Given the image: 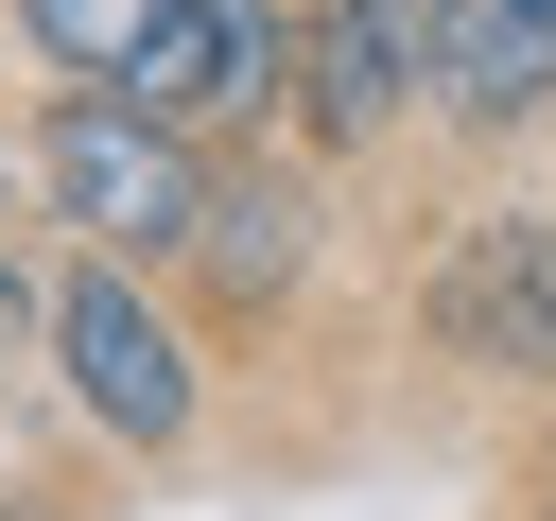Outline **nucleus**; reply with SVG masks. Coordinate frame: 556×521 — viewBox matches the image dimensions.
<instances>
[{
  "label": "nucleus",
  "mask_w": 556,
  "mask_h": 521,
  "mask_svg": "<svg viewBox=\"0 0 556 521\" xmlns=\"http://www.w3.org/2000/svg\"><path fill=\"white\" fill-rule=\"evenodd\" d=\"M17 174H35V208H52V243H87V260H191V226H208V174H226V139H191V122H156L139 87H35V122H17Z\"/></svg>",
  "instance_id": "1"
},
{
  "label": "nucleus",
  "mask_w": 556,
  "mask_h": 521,
  "mask_svg": "<svg viewBox=\"0 0 556 521\" xmlns=\"http://www.w3.org/2000/svg\"><path fill=\"white\" fill-rule=\"evenodd\" d=\"M35 347H52V382H70V417L104 434V452H139V469H174L191 434H208V330L156 295V260H52V295H35Z\"/></svg>",
  "instance_id": "2"
},
{
  "label": "nucleus",
  "mask_w": 556,
  "mask_h": 521,
  "mask_svg": "<svg viewBox=\"0 0 556 521\" xmlns=\"http://www.w3.org/2000/svg\"><path fill=\"white\" fill-rule=\"evenodd\" d=\"M434 69H452V0H295V156H382L417 104H434Z\"/></svg>",
  "instance_id": "3"
},
{
  "label": "nucleus",
  "mask_w": 556,
  "mask_h": 521,
  "mask_svg": "<svg viewBox=\"0 0 556 521\" xmlns=\"http://www.w3.org/2000/svg\"><path fill=\"white\" fill-rule=\"evenodd\" d=\"M313 243H330V156H278V139H226V174H208V226H191V313L208 330H278L295 313V278H313Z\"/></svg>",
  "instance_id": "4"
},
{
  "label": "nucleus",
  "mask_w": 556,
  "mask_h": 521,
  "mask_svg": "<svg viewBox=\"0 0 556 521\" xmlns=\"http://www.w3.org/2000/svg\"><path fill=\"white\" fill-rule=\"evenodd\" d=\"M417 330L469 382H556V208H469L417 260Z\"/></svg>",
  "instance_id": "5"
},
{
  "label": "nucleus",
  "mask_w": 556,
  "mask_h": 521,
  "mask_svg": "<svg viewBox=\"0 0 556 521\" xmlns=\"http://www.w3.org/2000/svg\"><path fill=\"white\" fill-rule=\"evenodd\" d=\"M122 87L191 139H278L295 122V0H174Z\"/></svg>",
  "instance_id": "6"
},
{
  "label": "nucleus",
  "mask_w": 556,
  "mask_h": 521,
  "mask_svg": "<svg viewBox=\"0 0 556 521\" xmlns=\"http://www.w3.org/2000/svg\"><path fill=\"white\" fill-rule=\"evenodd\" d=\"M539 104H556V0H452L434 122H452V139H521Z\"/></svg>",
  "instance_id": "7"
},
{
  "label": "nucleus",
  "mask_w": 556,
  "mask_h": 521,
  "mask_svg": "<svg viewBox=\"0 0 556 521\" xmlns=\"http://www.w3.org/2000/svg\"><path fill=\"white\" fill-rule=\"evenodd\" d=\"M156 17H174V0H0V35H17L52 87H122Z\"/></svg>",
  "instance_id": "8"
},
{
  "label": "nucleus",
  "mask_w": 556,
  "mask_h": 521,
  "mask_svg": "<svg viewBox=\"0 0 556 521\" xmlns=\"http://www.w3.org/2000/svg\"><path fill=\"white\" fill-rule=\"evenodd\" d=\"M17 191H35V174L0 156V295H35V278H17Z\"/></svg>",
  "instance_id": "9"
},
{
  "label": "nucleus",
  "mask_w": 556,
  "mask_h": 521,
  "mask_svg": "<svg viewBox=\"0 0 556 521\" xmlns=\"http://www.w3.org/2000/svg\"><path fill=\"white\" fill-rule=\"evenodd\" d=\"M539 486H556V399H539Z\"/></svg>",
  "instance_id": "10"
},
{
  "label": "nucleus",
  "mask_w": 556,
  "mask_h": 521,
  "mask_svg": "<svg viewBox=\"0 0 556 521\" xmlns=\"http://www.w3.org/2000/svg\"><path fill=\"white\" fill-rule=\"evenodd\" d=\"M539 521H556V504H539Z\"/></svg>",
  "instance_id": "11"
}]
</instances>
